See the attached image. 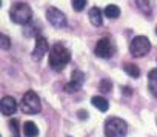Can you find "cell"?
Listing matches in <instances>:
<instances>
[{
  "label": "cell",
  "mask_w": 157,
  "mask_h": 137,
  "mask_svg": "<svg viewBox=\"0 0 157 137\" xmlns=\"http://www.w3.org/2000/svg\"><path fill=\"white\" fill-rule=\"evenodd\" d=\"M71 60V51L63 43H54L49 49V66L54 71H62Z\"/></svg>",
  "instance_id": "6da1fadb"
},
{
  "label": "cell",
  "mask_w": 157,
  "mask_h": 137,
  "mask_svg": "<svg viewBox=\"0 0 157 137\" xmlns=\"http://www.w3.org/2000/svg\"><path fill=\"white\" fill-rule=\"evenodd\" d=\"M10 17L17 25H26L33 19V10L23 2H17L10 8Z\"/></svg>",
  "instance_id": "7a4b0ae2"
},
{
  "label": "cell",
  "mask_w": 157,
  "mask_h": 137,
  "mask_svg": "<svg viewBox=\"0 0 157 137\" xmlns=\"http://www.w3.org/2000/svg\"><path fill=\"white\" fill-rule=\"evenodd\" d=\"M128 132V123L120 117H109L105 122V135L106 137H125Z\"/></svg>",
  "instance_id": "3957f363"
},
{
  "label": "cell",
  "mask_w": 157,
  "mask_h": 137,
  "mask_svg": "<svg viewBox=\"0 0 157 137\" xmlns=\"http://www.w3.org/2000/svg\"><path fill=\"white\" fill-rule=\"evenodd\" d=\"M20 109H22V112H25V114H37V112H40L42 103H40L39 96H37L34 91L25 93V96H23L22 100H20Z\"/></svg>",
  "instance_id": "277c9868"
},
{
  "label": "cell",
  "mask_w": 157,
  "mask_h": 137,
  "mask_svg": "<svg viewBox=\"0 0 157 137\" xmlns=\"http://www.w3.org/2000/svg\"><path fill=\"white\" fill-rule=\"evenodd\" d=\"M149 49H151V42L145 36H137L129 43V54L136 59H140V57L146 55L149 52Z\"/></svg>",
  "instance_id": "5b68a950"
},
{
  "label": "cell",
  "mask_w": 157,
  "mask_h": 137,
  "mask_svg": "<svg viewBox=\"0 0 157 137\" xmlns=\"http://www.w3.org/2000/svg\"><path fill=\"white\" fill-rule=\"evenodd\" d=\"M114 51H116V48H114V45H113V42H111L109 37H102L97 42L96 48H94V54L97 57H100V59H109V57H113Z\"/></svg>",
  "instance_id": "8992f818"
},
{
  "label": "cell",
  "mask_w": 157,
  "mask_h": 137,
  "mask_svg": "<svg viewBox=\"0 0 157 137\" xmlns=\"http://www.w3.org/2000/svg\"><path fill=\"white\" fill-rule=\"evenodd\" d=\"M46 19H48V22L54 28H65L66 26V17H65V14L60 10L54 8V6H49L46 10Z\"/></svg>",
  "instance_id": "52a82bcc"
},
{
  "label": "cell",
  "mask_w": 157,
  "mask_h": 137,
  "mask_svg": "<svg viewBox=\"0 0 157 137\" xmlns=\"http://www.w3.org/2000/svg\"><path fill=\"white\" fill-rule=\"evenodd\" d=\"M46 52H48V42H46V39L42 37V36H37L36 37V46L33 49V59L39 62V60L43 59V55Z\"/></svg>",
  "instance_id": "ba28073f"
},
{
  "label": "cell",
  "mask_w": 157,
  "mask_h": 137,
  "mask_svg": "<svg viewBox=\"0 0 157 137\" xmlns=\"http://www.w3.org/2000/svg\"><path fill=\"white\" fill-rule=\"evenodd\" d=\"M0 109H2L3 116H13L17 109V103H16L14 97H11V96L3 97L2 102H0Z\"/></svg>",
  "instance_id": "9c48e42d"
},
{
  "label": "cell",
  "mask_w": 157,
  "mask_h": 137,
  "mask_svg": "<svg viewBox=\"0 0 157 137\" xmlns=\"http://www.w3.org/2000/svg\"><path fill=\"white\" fill-rule=\"evenodd\" d=\"M88 17H90V22L94 25V26H102L103 23V13L99 6H93L88 13Z\"/></svg>",
  "instance_id": "30bf717a"
},
{
  "label": "cell",
  "mask_w": 157,
  "mask_h": 137,
  "mask_svg": "<svg viewBox=\"0 0 157 137\" xmlns=\"http://www.w3.org/2000/svg\"><path fill=\"white\" fill-rule=\"evenodd\" d=\"M148 89L154 97H157V68L148 73Z\"/></svg>",
  "instance_id": "8fae6325"
},
{
  "label": "cell",
  "mask_w": 157,
  "mask_h": 137,
  "mask_svg": "<svg viewBox=\"0 0 157 137\" xmlns=\"http://www.w3.org/2000/svg\"><path fill=\"white\" fill-rule=\"evenodd\" d=\"M23 134H25V137H37L39 128L36 126L34 122H25L23 123Z\"/></svg>",
  "instance_id": "7c38bea8"
},
{
  "label": "cell",
  "mask_w": 157,
  "mask_h": 137,
  "mask_svg": "<svg viewBox=\"0 0 157 137\" xmlns=\"http://www.w3.org/2000/svg\"><path fill=\"white\" fill-rule=\"evenodd\" d=\"M91 103H93V105H94L97 109H100L102 112L108 111V106H109L108 100H106L105 97H100V96H94V97L91 99Z\"/></svg>",
  "instance_id": "4fadbf2b"
},
{
  "label": "cell",
  "mask_w": 157,
  "mask_h": 137,
  "mask_svg": "<svg viewBox=\"0 0 157 137\" xmlns=\"http://www.w3.org/2000/svg\"><path fill=\"white\" fill-rule=\"evenodd\" d=\"M123 70H125V73H126L129 77H132V79H139V77H140V70H139V66H136L134 63H125Z\"/></svg>",
  "instance_id": "5bb4252c"
},
{
  "label": "cell",
  "mask_w": 157,
  "mask_h": 137,
  "mask_svg": "<svg viewBox=\"0 0 157 137\" xmlns=\"http://www.w3.org/2000/svg\"><path fill=\"white\" fill-rule=\"evenodd\" d=\"M103 14L108 17V19H117L120 16V8L116 6V5H108L103 11Z\"/></svg>",
  "instance_id": "9a60e30c"
},
{
  "label": "cell",
  "mask_w": 157,
  "mask_h": 137,
  "mask_svg": "<svg viewBox=\"0 0 157 137\" xmlns=\"http://www.w3.org/2000/svg\"><path fill=\"white\" fill-rule=\"evenodd\" d=\"M136 5H137V8L143 13V14H151V2L149 0H136Z\"/></svg>",
  "instance_id": "2e32d148"
},
{
  "label": "cell",
  "mask_w": 157,
  "mask_h": 137,
  "mask_svg": "<svg viewBox=\"0 0 157 137\" xmlns=\"http://www.w3.org/2000/svg\"><path fill=\"white\" fill-rule=\"evenodd\" d=\"M71 76H72V77H71V80H72V82L83 85V82H85V74H83L82 71L75 70V71H72V74H71Z\"/></svg>",
  "instance_id": "e0dca14e"
},
{
  "label": "cell",
  "mask_w": 157,
  "mask_h": 137,
  "mask_svg": "<svg viewBox=\"0 0 157 137\" xmlns=\"http://www.w3.org/2000/svg\"><path fill=\"white\" fill-rule=\"evenodd\" d=\"M80 88H82V85H80V83H75V82H72V80H71L69 83H66V85H65V91H66V93H69V94H71V93H77V91H80Z\"/></svg>",
  "instance_id": "ac0fdd59"
},
{
  "label": "cell",
  "mask_w": 157,
  "mask_h": 137,
  "mask_svg": "<svg viewBox=\"0 0 157 137\" xmlns=\"http://www.w3.org/2000/svg\"><path fill=\"white\" fill-rule=\"evenodd\" d=\"M99 89H100L103 94H106V93H109V91L113 89V83H111L108 79H103V80L100 82V85H99Z\"/></svg>",
  "instance_id": "d6986e66"
},
{
  "label": "cell",
  "mask_w": 157,
  "mask_h": 137,
  "mask_svg": "<svg viewBox=\"0 0 157 137\" xmlns=\"http://www.w3.org/2000/svg\"><path fill=\"white\" fill-rule=\"evenodd\" d=\"M86 3H88V0H72V8H74V11L80 13L86 6Z\"/></svg>",
  "instance_id": "ffe728a7"
},
{
  "label": "cell",
  "mask_w": 157,
  "mask_h": 137,
  "mask_svg": "<svg viewBox=\"0 0 157 137\" xmlns=\"http://www.w3.org/2000/svg\"><path fill=\"white\" fill-rule=\"evenodd\" d=\"M10 129L14 132V137H20V132H19V120L17 119H13L10 122Z\"/></svg>",
  "instance_id": "44dd1931"
},
{
  "label": "cell",
  "mask_w": 157,
  "mask_h": 137,
  "mask_svg": "<svg viewBox=\"0 0 157 137\" xmlns=\"http://www.w3.org/2000/svg\"><path fill=\"white\" fill-rule=\"evenodd\" d=\"M10 48H11V39H10L8 36L2 34V49L6 51V49H10Z\"/></svg>",
  "instance_id": "7402d4cb"
},
{
  "label": "cell",
  "mask_w": 157,
  "mask_h": 137,
  "mask_svg": "<svg viewBox=\"0 0 157 137\" xmlns=\"http://www.w3.org/2000/svg\"><path fill=\"white\" fill-rule=\"evenodd\" d=\"M78 119H88V111H83V109H80L78 111Z\"/></svg>",
  "instance_id": "603a6c76"
},
{
  "label": "cell",
  "mask_w": 157,
  "mask_h": 137,
  "mask_svg": "<svg viewBox=\"0 0 157 137\" xmlns=\"http://www.w3.org/2000/svg\"><path fill=\"white\" fill-rule=\"evenodd\" d=\"M155 34H157V28H155Z\"/></svg>",
  "instance_id": "cb8c5ba5"
}]
</instances>
